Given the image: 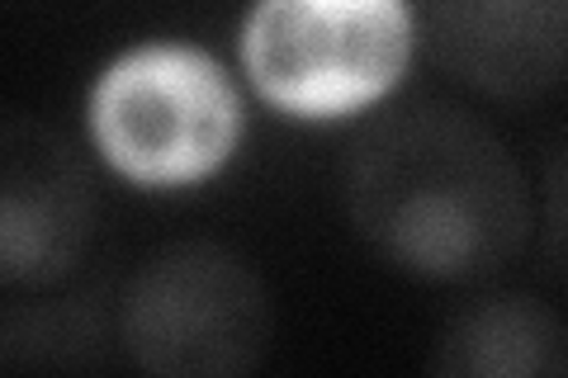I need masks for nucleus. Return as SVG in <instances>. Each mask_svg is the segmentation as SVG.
Wrapping results in <instances>:
<instances>
[{
	"label": "nucleus",
	"mask_w": 568,
	"mask_h": 378,
	"mask_svg": "<svg viewBox=\"0 0 568 378\" xmlns=\"http://www.w3.org/2000/svg\"><path fill=\"white\" fill-rule=\"evenodd\" d=\"M432 374L559 378L568 374V321L540 298L484 294L446 317L432 350Z\"/></svg>",
	"instance_id": "obj_7"
},
{
	"label": "nucleus",
	"mask_w": 568,
	"mask_h": 378,
	"mask_svg": "<svg viewBox=\"0 0 568 378\" xmlns=\"http://www.w3.org/2000/svg\"><path fill=\"white\" fill-rule=\"evenodd\" d=\"M95 232V185L71 142L29 114L0 123V279L39 289L81 260Z\"/></svg>",
	"instance_id": "obj_5"
},
{
	"label": "nucleus",
	"mask_w": 568,
	"mask_h": 378,
	"mask_svg": "<svg viewBox=\"0 0 568 378\" xmlns=\"http://www.w3.org/2000/svg\"><path fill=\"white\" fill-rule=\"evenodd\" d=\"M407 58V0H256L242 29L246 76L294 119L365 110L398 85Z\"/></svg>",
	"instance_id": "obj_4"
},
{
	"label": "nucleus",
	"mask_w": 568,
	"mask_h": 378,
	"mask_svg": "<svg viewBox=\"0 0 568 378\" xmlns=\"http://www.w3.org/2000/svg\"><path fill=\"white\" fill-rule=\"evenodd\" d=\"M271 289L219 242H175L129 279L119 340L138 369L162 378L252 374L271 350Z\"/></svg>",
	"instance_id": "obj_3"
},
{
	"label": "nucleus",
	"mask_w": 568,
	"mask_h": 378,
	"mask_svg": "<svg viewBox=\"0 0 568 378\" xmlns=\"http://www.w3.org/2000/svg\"><path fill=\"white\" fill-rule=\"evenodd\" d=\"M91 133L133 185H200L233 156L242 100L227 71L190 43H142L100 71Z\"/></svg>",
	"instance_id": "obj_2"
},
{
	"label": "nucleus",
	"mask_w": 568,
	"mask_h": 378,
	"mask_svg": "<svg viewBox=\"0 0 568 378\" xmlns=\"http://www.w3.org/2000/svg\"><path fill=\"white\" fill-rule=\"evenodd\" d=\"M545 269L568 289V133L545 156V218H540Z\"/></svg>",
	"instance_id": "obj_9"
},
{
	"label": "nucleus",
	"mask_w": 568,
	"mask_h": 378,
	"mask_svg": "<svg viewBox=\"0 0 568 378\" xmlns=\"http://www.w3.org/2000/svg\"><path fill=\"white\" fill-rule=\"evenodd\" d=\"M346 213L388 265L436 284H478L517 260L530 194L488 123L426 100L375 119L346 156Z\"/></svg>",
	"instance_id": "obj_1"
},
{
	"label": "nucleus",
	"mask_w": 568,
	"mask_h": 378,
	"mask_svg": "<svg viewBox=\"0 0 568 378\" xmlns=\"http://www.w3.org/2000/svg\"><path fill=\"white\" fill-rule=\"evenodd\" d=\"M432 48L478 95L521 104L568 81V0H432Z\"/></svg>",
	"instance_id": "obj_6"
},
{
	"label": "nucleus",
	"mask_w": 568,
	"mask_h": 378,
	"mask_svg": "<svg viewBox=\"0 0 568 378\" xmlns=\"http://www.w3.org/2000/svg\"><path fill=\"white\" fill-rule=\"evenodd\" d=\"M104 317L91 303H48L14 308L0 327V365L6 369H95L104 359Z\"/></svg>",
	"instance_id": "obj_8"
}]
</instances>
